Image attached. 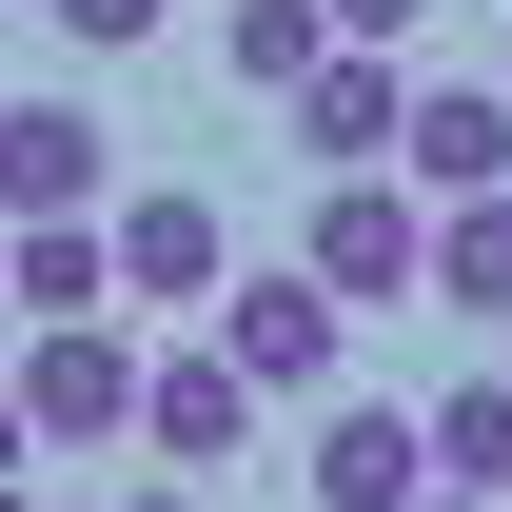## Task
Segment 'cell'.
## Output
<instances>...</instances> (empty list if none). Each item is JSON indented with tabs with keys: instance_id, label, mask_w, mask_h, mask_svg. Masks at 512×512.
<instances>
[{
	"instance_id": "6da1fadb",
	"label": "cell",
	"mask_w": 512,
	"mask_h": 512,
	"mask_svg": "<svg viewBox=\"0 0 512 512\" xmlns=\"http://www.w3.org/2000/svg\"><path fill=\"white\" fill-rule=\"evenodd\" d=\"M138 316L99 296V316H20V414H40V453H99V434H138Z\"/></svg>"
},
{
	"instance_id": "7a4b0ae2",
	"label": "cell",
	"mask_w": 512,
	"mask_h": 512,
	"mask_svg": "<svg viewBox=\"0 0 512 512\" xmlns=\"http://www.w3.org/2000/svg\"><path fill=\"white\" fill-rule=\"evenodd\" d=\"M296 256H316L355 316H414V296H434V197L394 178V158H355V178L316 197V237H296Z\"/></svg>"
},
{
	"instance_id": "3957f363",
	"label": "cell",
	"mask_w": 512,
	"mask_h": 512,
	"mask_svg": "<svg viewBox=\"0 0 512 512\" xmlns=\"http://www.w3.org/2000/svg\"><path fill=\"white\" fill-rule=\"evenodd\" d=\"M217 355H237L256 394H335V355H355V296H335L316 256H276V276H217Z\"/></svg>"
},
{
	"instance_id": "277c9868",
	"label": "cell",
	"mask_w": 512,
	"mask_h": 512,
	"mask_svg": "<svg viewBox=\"0 0 512 512\" xmlns=\"http://www.w3.org/2000/svg\"><path fill=\"white\" fill-rule=\"evenodd\" d=\"M296 493L316 512H414L434 493V414H414V394H335L316 453H296Z\"/></svg>"
},
{
	"instance_id": "5b68a950",
	"label": "cell",
	"mask_w": 512,
	"mask_h": 512,
	"mask_svg": "<svg viewBox=\"0 0 512 512\" xmlns=\"http://www.w3.org/2000/svg\"><path fill=\"white\" fill-rule=\"evenodd\" d=\"M138 453H158V473H237L256 453V375L217 355V335H178V355L138 375Z\"/></svg>"
},
{
	"instance_id": "8992f818",
	"label": "cell",
	"mask_w": 512,
	"mask_h": 512,
	"mask_svg": "<svg viewBox=\"0 0 512 512\" xmlns=\"http://www.w3.org/2000/svg\"><path fill=\"white\" fill-rule=\"evenodd\" d=\"M99 237H119V296L138 316H217V276H237V237H217V197H119V217H99Z\"/></svg>"
},
{
	"instance_id": "52a82bcc",
	"label": "cell",
	"mask_w": 512,
	"mask_h": 512,
	"mask_svg": "<svg viewBox=\"0 0 512 512\" xmlns=\"http://www.w3.org/2000/svg\"><path fill=\"white\" fill-rule=\"evenodd\" d=\"M99 99H0V217H99Z\"/></svg>"
},
{
	"instance_id": "ba28073f",
	"label": "cell",
	"mask_w": 512,
	"mask_h": 512,
	"mask_svg": "<svg viewBox=\"0 0 512 512\" xmlns=\"http://www.w3.org/2000/svg\"><path fill=\"white\" fill-rule=\"evenodd\" d=\"M276 119H296V158H335V178H355V158H394V119H414V79H394V40H335V60L296 79Z\"/></svg>"
},
{
	"instance_id": "9c48e42d",
	"label": "cell",
	"mask_w": 512,
	"mask_h": 512,
	"mask_svg": "<svg viewBox=\"0 0 512 512\" xmlns=\"http://www.w3.org/2000/svg\"><path fill=\"white\" fill-rule=\"evenodd\" d=\"M394 178H414V197H493V178H512V99H493V79H414Z\"/></svg>"
},
{
	"instance_id": "30bf717a",
	"label": "cell",
	"mask_w": 512,
	"mask_h": 512,
	"mask_svg": "<svg viewBox=\"0 0 512 512\" xmlns=\"http://www.w3.org/2000/svg\"><path fill=\"white\" fill-rule=\"evenodd\" d=\"M99 296H119L99 217H0V316H99Z\"/></svg>"
},
{
	"instance_id": "8fae6325",
	"label": "cell",
	"mask_w": 512,
	"mask_h": 512,
	"mask_svg": "<svg viewBox=\"0 0 512 512\" xmlns=\"http://www.w3.org/2000/svg\"><path fill=\"white\" fill-rule=\"evenodd\" d=\"M434 316H512V178L434 197Z\"/></svg>"
},
{
	"instance_id": "7c38bea8",
	"label": "cell",
	"mask_w": 512,
	"mask_h": 512,
	"mask_svg": "<svg viewBox=\"0 0 512 512\" xmlns=\"http://www.w3.org/2000/svg\"><path fill=\"white\" fill-rule=\"evenodd\" d=\"M316 60H335V0H237V40H217V79H237V99H296Z\"/></svg>"
},
{
	"instance_id": "4fadbf2b",
	"label": "cell",
	"mask_w": 512,
	"mask_h": 512,
	"mask_svg": "<svg viewBox=\"0 0 512 512\" xmlns=\"http://www.w3.org/2000/svg\"><path fill=\"white\" fill-rule=\"evenodd\" d=\"M434 473L453 493H512V375H453L434 394Z\"/></svg>"
},
{
	"instance_id": "5bb4252c",
	"label": "cell",
	"mask_w": 512,
	"mask_h": 512,
	"mask_svg": "<svg viewBox=\"0 0 512 512\" xmlns=\"http://www.w3.org/2000/svg\"><path fill=\"white\" fill-rule=\"evenodd\" d=\"M40 20H60L79 60H138V40H158V20H178V0H40Z\"/></svg>"
},
{
	"instance_id": "9a60e30c",
	"label": "cell",
	"mask_w": 512,
	"mask_h": 512,
	"mask_svg": "<svg viewBox=\"0 0 512 512\" xmlns=\"http://www.w3.org/2000/svg\"><path fill=\"white\" fill-rule=\"evenodd\" d=\"M414 20H434V0H335V40H394V60H414Z\"/></svg>"
},
{
	"instance_id": "2e32d148",
	"label": "cell",
	"mask_w": 512,
	"mask_h": 512,
	"mask_svg": "<svg viewBox=\"0 0 512 512\" xmlns=\"http://www.w3.org/2000/svg\"><path fill=\"white\" fill-rule=\"evenodd\" d=\"M119 512H217V493H197V473H138V493H119Z\"/></svg>"
},
{
	"instance_id": "e0dca14e",
	"label": "cell",
	"mask_w": 512,
	"mask_h": 512,
	"mask_svg": "<svg viewBox=\"0 0 512 512\" xmlns=\"http://www.w3.org/2000/svg\"><path fill=\"white\" fill-rule=\"evenodd\" d=\"M0 473H40V414H20V394H0Z\"/></svg>"
},
{
	"instance_id": "ac0fdd59",
	"label": "cell",
	"mask_w": 512,
	"mask_h": 512,
	"mask_svg": "<svg viewBox=\"0 0 512 512\" xmlns=\"http://www.w3.org/2000/svg\"><path fill=\"white\" fill-rule=\"evenodd\" d=\"M414 512H512V493H453V473H434V493H414Z\"/></svg>"
},
{
	"instance_id": "d6986e66",
	"label": "cell",
	"mask_w": 512,
	"mask_h": 512,
	"mask_svg": "<svg viewBox=\"0 0 512 512\" xmlns=\"http://www.w3.org/2000/svg\"><path fill=\"white\" fill-rule=\"evenodd\" d=\"M0 512H40V473H0Z\"/></svg>"
},
{
	"instance_id": "ffe728a7",
	"label": "cell",
	"mask_w": 512,
	"mask_h": 512,
	"mask_svg": "<svg viewBox=\"0 0 512 512\" xmlns=\"http://www.w3.org/2000/svg\"><path fill=\"white\" fill-rule=\"evenodd\" d=\"M296 512H316V493H296Z\"/></svg>"
}]
</instances>
